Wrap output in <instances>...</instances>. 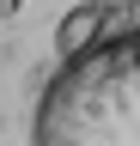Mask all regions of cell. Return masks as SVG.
<instances>
[{"label":"cell","instance_id":"obj_2","mask_svg":"<svg viewBox=\"0 0 140 146\" xmlns=\"http://www.w3.org/2000/svg\"><path fill=\"white\" fill-rule=\"evenodd\" d=\"M116 25V6L110 0H79V6H67V18L55 25V61H79V55H92L104 36Z\"/></svg>","mask_w":140,"mask_h":146},{"label":"cell","instance_id":"obj_1","mask_svg":"<svg viewBox=\"0 0 140 146\" xmlns=\"http://www.w3.org/2000/svg\"><path fill=\"white\" fill-rule=\"evenodd\" d=\"M31 146H140V25L49 73L31 110Z\"/></svg>","mask_w":140,"mask_h":146}]
</instances>
